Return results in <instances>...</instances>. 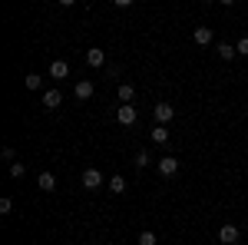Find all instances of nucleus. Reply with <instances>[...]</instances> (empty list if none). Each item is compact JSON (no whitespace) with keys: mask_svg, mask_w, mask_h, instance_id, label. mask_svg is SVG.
I'll return each instance as SVG.
<instances>
[{"mask_svg":"<svg viewBox=\"0 0 248 245\" xmlns=\"http://www.w3.org/2000/svg\"><path fill=\"white\" fill-rule=\"evenodd\" d=\"M172 116H175V106H172V103H166V99L153 106V123H159V126L172 123Z\"/></svg>","mask_w":248,"mask_h":245,"instance_id":"obj_1","label":"nucleus"},{"mask_svg":"<svg viewBox=\"0 0 248 245\" xmlns=\"http://www.w3.org/2000/svg\"><path fill=\"white\" fill-rule=\"evenodd\" d=\"M136 119H139V113H136L133 103H119V110H116V123H123V126H136Z\"/></svg>","mask_w":248,"mask_h":245,"instance_id":"obj_2","label":"nucleus"},{"mask_svg":"<svg viewBox=\"0 0 248 245\" xmlns=\"http://www.w3.org/2000/svg\"><path fill=\"white\" fill-rule=\"evenodd\" d=\"M79 179H83V189H99V186H103V172L93 169V166H90V169H83Z\"/></svg>","mask_w":248,"mask_h":245,"instance_id":"obj_3","label":"nucleus"},{"mask_svg":"<svg viewBox=\"0 0 248 245\" xmlns=\"http://www.w3.org/2000/svg\"><path fill=\"white\" fill-rule=\"evenodd\" d=\"M238 239H242L238 226H232V222H229V226H222V229H218V242H222V245H235Z\"/></svg>","mask_w":248,"mask_h":245,"instance_id":"obj_4","label":"nucleus"},{"mask_svg":"<svg viewBox=\"0 0 248 245\" xmlns=\"http://www.w3.org/2000/svg\"><path fill=\"white\" fill-rule=\"evenodd\" d=\"M96 93V86H93V80H79L77 86H73V96H77L79 103H86V99H90V96Z\"/></svg>","mask_w":248,"mask_h":245,"instance_id":"obj_5","label":"nucleus"},{"mask_svg":"<svg viewBox=\"0 0 248 245\" xmlns=\"http://www.w3.org/2000/svg\"><path fill=\"white\" fill-rule=\"evenodd\" d=\"M175 172H179V159H175V156H162V159H159V176L172 179Z\"/></svg>","mask_w":248,"mask_h":245,"instance_id":"obj_6","label":"nucleus"},{"mask_svg":"<svg viewBox=\"0 0 248 245\" xmlns=\"http://www.w3.org/2000/svg\"><path fill=\"white\" fill-rule=\"evenodd\" d=\"M46 73L53 76V80H66V76H70V63H66V60H53V63L46 66Z\"/></svg>","mask_w":248,"mask_h":245,"instance_id":"obj_7","label":"nucleus"},{"mask_svg":"<svg viewBox=\"0 0 248 245\" xmlns=\"http://www.w3.org/2000/svg\"><path fill=\"white\" fill-rule=\"evenodd\" d=\"M60 103H63V93H60L57 86H50V90H43V106H46V110H57Z\"/></svg>","mask_w":248,"mask_h":245,"instance_id":"obj_8","label":"nucleus"},{"mask_svg":"<svg viewBox=\"0 0 248 245\" xmlns=\"http://www.w3.org/2000/svg\"><path fill=\"white\" fill-rule=\"evenodd\" d=\"M37 186H40V192H53V189H57V176L43 169V172L37 176Z\"/></svg>","mask_w":248,"mask_h":245,"instance_id":"obj_9","label":"nucleus"},{"mask_svg":"<svg viewBox=\"0 0 248 245\" xmlns=\"http://www.w3.org/2000/svg\"><path fill=\"white\" fill-rule=\"evenodd\" d=\"M86 63H90V66H106V53H103V50H99V47H90V50H86Z\"/></svg>","mask_w":248,"mask_h":245,"instance_id":"obj_10","label":"nucleus"},{"mask_svg":"<svg viewBox=\"0 0 248 245\" xmlns=\"http://www.w3.org/2000/svg\"><path fill=\"white\" fill-rule=\"evenodd\" d=\"M192 40H195V43H202V47H209L212 40H215V33H212L209 27H195V30H192Z\"/></svg>","mask_w":248,"mask_h":245,"instance_id":"obj_11","label":"nucleus"},{"mask_svg":"<svg viewBox=\"0 0 248 245\" xmlns=\"http://www.w3.org/2000/svg\"><path fill=\"white\" fill-rule=\"evenodd\" d=\"M116 96H119V103H133V99H136V86H133V83H119Z\"/></svg>","mask_w":248,"mask_h":245,"instance_id":"obj_12","label":"nucleus"},{"mask_svg":"<svg viewBox=\"0 0 248 245\" xmlns=\"http://www.w3.org/2000/svg\"><path fill=\"white\" fill-rule=\"evenodd\" d=\"M126 189H129L126 176H109V192H113V196H123Z\"/></svg>","mask_w":248,"mask_h":245,"instance_id":"obj_13","label":"nucleus"},{"mask_svg":"<svg viewBox=\"0 0 248 245\" xmlns=\"http://www.w3.org/2000/svg\"><path fill=\"white\" fill-rule=\"evenodd\" d=\"M153 143L155 146H166V143H169V126H159V123H155L153 126Z\"/></svg>","mask_w":248,"mask_h":245,"instance_id":"obj_14","label":"nucleus"},{"mask_svg":"<svg viewBox=\"0 0 248 245\" xmlns=\"http://www.w3.org/2000/svg\"><path fill=\"white\" fill-rule=\"evenodd\" d=\"M215 53H218L222 60H232L235 53H238V47H235V43H218V47H215Z\"/></svg>","mask_w":248,"mask_h":245,"instance_id":"obj_15","label":"nucleus"},{"mask_svg":"<svg viewBox=\"0 0 248 245\" xmlns=\"http://www.w3.org/2000/svg\"><path fill=\"white\" fill-rule=\"evenodd\" d=\"M23 86L37 93V90H43V76H40V73H27V80H23Z\"/></svg>","mask_w":248,"mask_h":245,"instance_id":"obj_16","label":"nucleus"},{"mask_svg":"<svg viewBox=\"0 0 248 245\" xmlns=\"http://www.w3.org/2000/svg\"><path fill=\"white\" fill-rule=\"evenodd\" d=\"M155 242H159V235H155L153 229H142V232H139V242H136V245H155Z\"/></svg>","mask_w":248,"mask_h":245,"instance_id":"obj_17","label":"nucleus"},{"mask_svg":"<svg viewBox=\"0 0 248 245\" xmlns=\"http://www.w3.org/2000/svg\"><path fill=\"white\" fill-rule=\"evenodd\" d=\"M27 176V166L23 163H10V179H23Z\"/></svg>","mask_w":248,"mask_h":245,"instance_id":"obj_18","label":"nucleus"},{"mask_svg":"<svg viewBox=\"0 0 248 245\" xmlns=\"http://www.w3.org/2000/svg\"><path fill=\"white\" fill-rule=\"evenodd\" d=\"M136 166H139V169H146V166H149V152H146V149L136 152Z\"/></svg>","mask_w":248,"mask_h":245,"instance_id":"obj_19","label":"nucleus"},{"mask_svg":"<svg viewBox=\"0 0 248 245\" xmlns=\"http://www.w3.org/2000/svg\"><path fill=\"white\" fill-rule=\"evenodd\" d=\"M10 209H14V199H10V196H3V199H0V212H3V215H7V212H10Z\"/></svg>","mask_w":248,"mask_h":245,"instance_id":"obj_20","label":"nucleus"},{"mask_svg":"<svg viewBox=\"0 0 248 245\" xmlns=\"http://www.w3.org/2000/svg\"><path fill=\"white\" fill-rule=\"evenodd\" d=\"M235 47H238V53H242V57H248V37H242Z\"/></svg>","mask_w":248,"mask_h":245,"instance_id":"obj_21","label":"nucleus"},{"mask_svg":"<svg viewBox=\"0 0 248 245\" xmlns=\"http://www.w3.org/2000/svg\"><path fill=\"white\" fill-rule=\"evenodd\" d=\"M0 156H3L7 163H17V159H14V149H10V146H3V149H0Z\"/></svg>","mask_w":248,"mask_h":245,"instance_id":"obj_22","label":"nucleus"},{"mask_svg":"<svg viewBox=\"0 0 248 245\" xmlns=\"http://www.w3.org/2000/svg\"><path fill=\"white\" fill-rule=\"evenodd\" d=\"M116 7H133V0H113Z\"/></svg>","mask_w":248,"mask_h":245,"instance_id":"obj_23","label":"nucleus"},{"mask_svg":"<svg viewBox=\"0 0 248 245\" xmlns=\"http://www.w3.org/2000/svg\"><path fill=\"white\" fill-rule=\"evenodd\" d=\"M73 3H77V0H60V7H73Z\"/></svg>","mask_w":248,"mask_h":245,"instance_id":"obj_24","label":"nucleus"},{"mask_svg":"<svg viewBox=\"0 0 248 245\" xmlns=\"http://www.w3.org/2000/svg\"><path fill=\"white\" fill-rule=\"evenodd\" d=\"M218 3H222V7H232V3H235V0H218Z\"/></svg>","mask_w":248,"mask_h":245,"instance_id":"obj_25","label":"nucleus"},{"mask_svg":"<svg viewBox=\"0 0 248 245\" xmlns=\"http://www.w3.org/2000/svg\"><path fill=\"white\" fill-rule=\"evenodd\" d=\"M202 3H215V0H202Z\"/></svg>","mask_w":248,"mask_h":245,"instance_id":"obj_26","label":"nucleus"}]
</instances>
